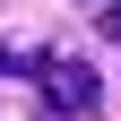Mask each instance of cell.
Masks as SVG:
<instances>
[{"mask_svg": "<svg viewBox=\"0 0 121 121\" xmlns=\"http://www.w3.org/2000/svg\"><path fill=\"white\" fill-rule=\"evenodd\" d=\"M0 78H43V52H26V43H0Z\"/></svg>", "mask_w": 121, "mask_h": 121, "instance_id": "cell-2", "label": "cell"}, {"mask_svg": "<svg viewBox=\"0 0 121 121\" xmlns=\"http://www.w3.org/2000/svg\"><path fill=\"white\" fill-rule=\"evenodd\" d=\"M104 35H112V43H121V9H104Z\"/></svg>", "mask_w": 121, "mask_h": 121, "instance_id": "cell-3", "label": "cell"}, {"mask_svg": "<svg viewBox=\"0 0 121 121\" xmlns=\"http://www.w3.org/2000/svg\"><path fill=\"white\" fill-rule=\"evenodd\" d=\"M43 95H52V112L69 121V112H95L104 104V78L86 69V60H43Z\"/></svg>", "mask_w": 121, "mask_h": 121, "instance_id": "cell-1", "label": "cell"}]
</instances>
